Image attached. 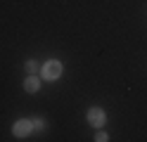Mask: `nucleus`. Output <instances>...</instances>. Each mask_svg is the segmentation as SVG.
Returning <instances> with one entry per match:
<instances>
[{
  "instance_id": "2",
  "label": "nucleus",
  "mask_w": 147,
  "mask_h": 142,
  "mask_svg": "<svg viewBox=\"0 0 147 142\" xmlns=\"http://www.w3.org/2000/svg\"><path fill=\"white\" fill-rule=\"evenodd\" d=\"M31 130H33V123H31V121H26V118L17 121L14 126H12V133H14V137H26Z\"/></svg>"
},
{
  "instance_id": "1",
  "label": "nucleus",
  "mask_w": 147,
  "mask_h": 142,
  "mask_svg": "<svg viewBox=\"0 0 147 142\" xmlns=\"http://www.w3.org/2000/svg\"><path fill=\"white\" fill-rule=\"evenodd\" d=\"M43 78L45 81H57L59 76H62V64L57 62V59H50V62H45L43 64Z\"/></svg>"
},
{
  "instance_id": "4",
  "label": "nucleus",
  "mask_w": 147,
  "mask_h": 142,
  "mask_svg": "<svg viewBox=\"0 0 147 142\" xmlns=\"http://www.w3.org/2000/svg\"><path fill=\"white\" fill-rule=\"evenodd\" d=\"M24 90H26V92H38V90H40V81H38V78H36V76L31 73L29 78L24 81Z\"/></svg>"
},
{
  "instance_id": "7",
  "label": "nucleus",
  "mask_w": 147,
  "mask_h": 142,
  "mask_svg": "<svg viewBox=\"0 0 147 142\" xmlns=\"http://www.w3.org/2000/svg\"><path fill=\"white\" fill-rule=\"evenodd\" d=\"M97 142H107L109 140V135H107V133H97V137H95Z\"/></svg>"
},
{
  "instance_id": "5",
  "label": "nucleus",
  "mask_w": 147,
  "mask_h": 142,
  "mask_svg": "<svg viewBox=\"0 0 147 142\" xmlns=\"http://www.w3.org/2000/svg\"><path fill=\"white\" fill-rule=\"evenodd\" d=\"M36 69H38V64H36L33 59H29V62H26V71H29V73H36Z\"/></svg>"
},
{
  "instance_id": "3",
  "label": "nucleus",
  "mask_w": 147,
  "mask_h": 142,
  "mask_svg": "<svg viewBox=\"0 0 147 142\" xmlns=\"http://www.w3.org/2000/svg\"><path fill=\"white\" fill-rule=\"evenodd\" d=\"M88 121L93 123L95 128H102V126H105V111L100 109V107H93V109H88Z\"/></svg>"
},
{
  "instance_id": "6",
  "label": "nucleus",
  "mask_w": 147,
  "mask_h": 142,
  "mask_svg": "<svg viewBox=\"0 0 147 142\" xmlns=\"http://www.w3.org/2000/svg\"><path fill=\"white\" fill-rule=\"evenodd\" d=\"M31 123H33V130H43V128H45V123H43L40 118H36V121H31Z\"/></svg>"
}]
</instances>
